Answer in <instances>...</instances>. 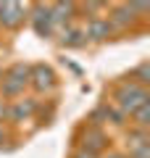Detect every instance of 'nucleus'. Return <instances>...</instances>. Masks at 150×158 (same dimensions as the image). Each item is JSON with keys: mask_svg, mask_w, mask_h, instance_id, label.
<instances>
[{"mask_svg": "<svg viewBox=\"0 0 150 158\" xmlns=\"http://www.w3.org/2000/svg\"><path fill=\"white\" fill-rule=\"evenodd\" d=\"M142 103H148V92H145L142 85H124L119 90V106H121L124 113H134Z\"/></svg>", "mask_w": 150, "mask_h": 158, "instance_id": "obj_1", "label": "nucleus"}, {"mask_svg": "<svg viewBox=\"0 0 150 158\" xmlns=\"http://www.w3.org/2000/svg\"><path fill=\"white\" fill-rule=\"evenodd\" d=\"M32 77V69L24 66V63H16V66L8 71V77L3 79V95H19L24 90V85Z\"/></svg>", "mask_w": 150, "mask_h": 158, "instance_id": "obj_2", "label": "nucleus"}, {"mask_svg": "<svg viewBox=\"0 0 150 158\" xmlns=\"http://www.w3.org/2000/svg\"><path fill=\"white\" fill-rule=\"evenodd\" d=\"M27 13V8L19 3H0V24L3 27H19Z\"/></svg>", "mask_w": 150, "mask_h": 158, "instance_id": "obj_3", "label": "nucleus"}, {"mask_svg": "<svg viewBox=\"0 0 150 158\" xmlns=\"http://www.w3.org/2000/svg\"><path fill=\"white\" fill-rule=\"evenodd\" d=\"M34 29H37L40 37H48L53 32V21H50V8L37 6V13H34Z\"/></svg>", "mask_w": 150, "mask_h": 158, "instance_id": "obj_4", "label": "nucleus"}, {"mask_svg": "<svg viewBox=\"0 0 150 158\" xmlns=\"http://www.w3.org/2000/svg\"><path fill=\"white\" fill-rule=\"evenodd\" d=\"M87 34L90 40H103L111 34V21H103V19H92V21L87 24Z\"/></svg>", "mask_w": 150, "mask_h": 158, "instance_id": "obj_5", "label": "nucleus"}, {"mask_svg": "<svg viewBox=\"0 0 150 158\" xmlns=\"http://www.w3.org/2000/svg\"><path fill=\"white\" fill-rule=\"evenodd\" d=\"M32 74H34V87H37L40 92L53 87V71H50L48 66H34Z\"/></svg>", "mask_w": 150, "mask_h": 158, "instance_id": "obj_6", "label": "nucleus"}, {"mask_svg": "<svg viewBox=\"0 0 150 158\" xmlns=\"http://www.w3.org/2000/svg\"><path fill=\"white\" fill-rule=\"evenodd\" d=\"M71 13H74V6H71V3H56V6L50 8V21H53V24L69 21Z\"/></svg>", "mask_w": 150, "mask_h": 158, "instance_id": "obj_7", "label": "nucleus"}, {"mask_svg": "<svg viewBox=\"0 0 150 158\" xmlns=\"http://www.w3.org/2000/svg\"><path fill=\"white\" fill-rule=\"evenodd\" d=\"M34 108H37V106H34V100H19L16 106L11 108V116L13 118H29L34 113Z\"/></svg>", "mask_w": 150, "mask_h": 158, "instance_id": "obj_8", "label": "nucleus"}, {"mask_svg": "<svg viewBox=\"0 0 150 158\" xmlns=\"http://www.w3.org/2000/svg\"><path fill=\"white\" fill-rule=\"evenodd\" d=\"M132 21H134V11L129 6L113 11V24H116V27H127V24H132Z\"/></svg>", "mask_w": 150, "mask_h": 158, "instance_id": "obj_9", "label": "nucleus"}, {"mask_svg": "<svg viewBox=\"0 0 150 158\" xmlns=\"http://www.w3.org/2000/svg\"><path fill=\"white\" fill-rule=\"evenodd\" d=\"M103 145V135H100L98 129H90L87 135H84V148H87V153H92L95 148Z\"/></svg>", "mask_w": 150, "mask_h": 158, "instance_id": "obj_10", "label": "nucleus"}, {"mask_svg": "<svg viewBox=\"0 0 150 158\" xmlns=\"http://www.w3.org/2000/svg\"><path fill=\"white\" fill-rule=\"evenodd\" d=\"M63 45H71V48L84 45V32H77V29H69V32H63Z\"/></svg>", "mask_w": 150, "mask_h": 158, "instance_id": "obj_11", "label": "nucleus"}, {"mask_svg": "<svg viewBox=\"0 0 150 158\" xmlns=\"http://www.w3.org/2000/svg\"><path fill=\"white\" fill-rule=\"evenodd\" d=\"M134 116H137V124L145 129V127H148V116H150V106H148V103H142V106L134 111Z\"/></svg>", "mask_w": 150, "mask_h": 158, "instance_id": "obj_12", "label": "nucleus"}, {"mask_svg": "<svg viewBox=\"0 0 150 158\" xmlns=\"http://www.w3.org/2000/svg\"><path fill=\"white\" fill-rule=\"evenodd\" d=\"M132 158H148V142H145V145L132 148Z\"/></svg>", "mask_w": 150, "mask_h": 158, "instance_id": "obj_13", "label": "nucleus"}, {"mask_svg": "<svg viewBox=\"0 0 150 158\" xmlns=\"http://www.w3.org/2000/svg\"><path fill=\"white\" fill-rule=\"evenodd\" d=\"M6 116H8V108L3 106V103H0V121H3V118H6Z\"/></svg>", "mask_w": 150, "mask_h": 158, "instance_id": "obj_14", "label": "nucleus"}, {"mask_svg": "<svg viewBox=\"0 0 150 158\" xmlns=\"http://www.w3.org/2000/svg\"><path fill=\"white\" fill-rule=\"evenodd\" d=\"M77 158H95V156H92V153H79Z\"/></svg>", "mask_w": 150, "mask_h": 158, "instance_id": "obj_15", "label": "nucleus"}, {"mask_svg": "<svg viewBox=\"0 0 150 158\" xmlns=\"http://www.w3.org/2000/svg\"><path fill=\"white\" fill-rule=\"evenodd\" d=\"M108 158H119V156H108Z\"/></svg>", "mask_w": 150, "mask_h": 158, "instance_id": "obj_16", "label": "nucleus"}, {"mask_svg": "<svg viewBox=\"0 0 150 158\" xmlns=\"http://www.w3.org/2000/svg\"><path fill=\"white\" fill-rule=\"evenodd\" d=\"M0 140H3V132H0Z\"/></svg>", "mask_w": 150, "mask_h": 158, "instance_id": "obj_17", "label": "nucleus"}]
</instances>
